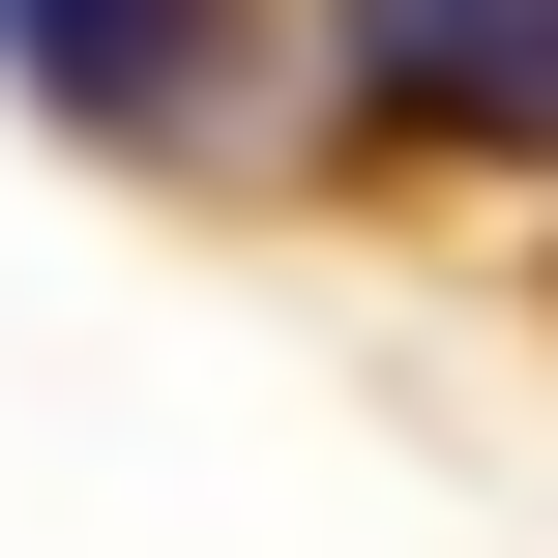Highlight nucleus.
<instances>
[{
  "mask_svg": "<svg viewBox=\"0 0 558 558\" xmlns=\"http://www.w3.org/2000/svg\"><path fill=\"white\" fill-rule=\"evenodd\" d=\"M324 59L412 147H558V0H324Z\"/></svg>",
  "mask_w": 558,
  "mask_h": 558,
  "instance_id": "nucleus-1",
  "label": "nucleus"
},
{
  "mask_svg": "<svg viewBox=\"0 0 558 558\" xmlns=\"http://www.w3.org/2000/svg\"><path fill=\"white\" fill-rule=\"evenodd\" d=\"M0 88H59L88 147H177L235 88V0H0Z\"/></svg>",
  "mask_w": 558,
  "mask_h": 558,
  "instance_id": "nucleus-2",
  "label": "nucleus"
}]
</instances>
